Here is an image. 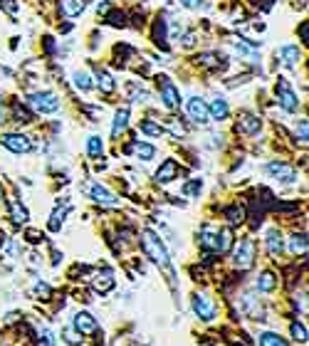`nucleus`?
Here are the masks:
<instances>
[{
    "label": "nucleus",
    "mask_w": 309,
    "mask_h": 346,
    "mask_svg": "<svg viewBox=\"0 0 309 346\" xmlns=\"http://www.w3.org/2000/svg\"><path fill=\"white\" fill-rule=\"evenodd\" d=\"M109 10V2H99V12H107Z\"/></svg>",
    "instance_id": "43"
},
{
    "label": "nucleus",
    "mask_w": 309,
    "mask_h": 346,
    "mask_svg": "<svg viewBox=\"0 0 309 346\" xmlns=\"http://www.w3.org/2000/svg\"><path fill=\"white\" fill-rule=\"evenodd\" d=\"M134 153H136L139 158H144V161H151V158L156 156V148H154L151 143H141V141H136V143H134Z\"/></svg>",
    "instance_id": "23"
},
{
    "label": "nucleus",
    "mask_w": 309,
    "mask_h": 346,
    "mask_svg": "<svg viewBox=\"0 0 309 346\" xmlns=\"http://www.w3.org/2000/svg\"><path fill=\"white\" fill-rule=\"evenodd\" d=\"M193 312L203 319V322H210L215 317V304L210 302L208 294H195L193 297Z\"/></svg>",
    "instance_id": "10"
},
{
    "label": "nucleus",
    "mask_w": 309,
    "mask_h": 346,
    "mask_svg": "<svg viewBox=\"0 0 309 346\" xmlns=\"http://www.w3.org/2000/svg\"><path fill=\"white\" fill-rule=\"evenodd\" d=\"M277 102H280V107H282L285 112H290V114L300 109V99H297V94H295V89L290 87L287 79H280V82H277Z\"/></svg>",
    "instance_id": "3"
},
{
    "label": "nucleus",
    "mask_w": 309,
    "mask_h": 346,
    "mask_svg": "<svg viewBox=\"0 0 309 346\" xmlns=\"http://www.w3.org/2000/svg\"><path fill=\"white\" fill-rule=\"evenodd\" d=\"M126 126H129V107H122V109H117V114H114V126H112V136L117 138L122 131H126Z\"/></svg>",
    "instance_id": "16"
},
{
    "label": "nucleus",
    "mask_w": 309,
    "mask_h": 346,
    "mask_svg": "<svg viewBox=\"0 0 309 346\" xmlns=\"http://www.w3.org/2000/svg\"><path fill=\"white\" fill-rule=\"evenodd\" d=\"M235 50L240 52V55H245V57H250V60H255L257 57V52H255V47H250L247 42H243V40H238L235 42Z\"/></svg>",
    "instance_id": "32"
},
{
    "label": "nucleus",
    "mask_w": 309,
    "mask_h": 346,
    "mask_svg": "<svg viewBox=\"0 0 309 346\" xmlns=\"http://www.w3.org/2000/svg\"><path fill=\"white\" fill-rule=\"evenodd\" d=\"M0 143H2L5 148H10L12 153H27V151L32 148L30 138L22 136V134H2V136H0Z\"/></svg>",
    "instance_id": "9"
},
{
    "label": "nucleus",
    "mask_w": 309,
    "mask_h": 346,
    "mask_svg": "<svg viewBox=\"0 0 309 346\" xmlns=\"http://www.w3.org/2000/svg\"><path fill=\"white\" fill-rule=\"evenodd\" d=\"M60 218L64 220V210H55V215L50 220V230H60Z\"/></svg>",
    "instance_id": "36"
},
{
    "label": "nucleus",
    "mask_w": 309,
    "mask_h": 346,
    "mask_svg": "<svg viewBox=\"0 0 309 346\" xmlns=\"http://www.w3.org/2000/svg\"><path fill=\"white\" fill-rule=\"evenodd\" d=\"M176 173H178V163H176L173 158H168V161H163V166L156 171V181H158V183H168V181L176 178Z\"/></svg>",
    "instance_id": "13"
},
{
    "label": "nucleus",
    "mask_w": 309,
    "mask_h": 346,
    "mask_svg": "<svg viewBox=\"0 0 309 346\" xmlns=\"http://www.w3.org/2000/svg\"><path fill=\"white\" fill-rule=\"evenodd\" d=\"M17 317H20V314H15V312H12V314H7V319H5V324H12V322H17Z\"/></svg>",
    "instance_id": "42"
},
{
    "label": "nucleus",
    "mask_w": 309,
    "mask_h": 346,
    "mask_svg": "<svg viewBox=\"0 0 309 346\" xmlns=\"http://www.w3.org/2000/svg\"><path fill=\"white\" fill-rule=\"evenodd\" d=\"M0 198H2V186H0Z\"/></svg>",
    "instance_id": "46"
},
{
    "label": "nucleus",
    "mask_w": 309,
    "mask_h": 346,
    "mask_svg": "<svg viewBox=\"0 0 309 346\" xmlns=\"http://www.w3.org/2000/svg\"><path fill=\"white\" fill-rule=\"evenodd\" d=\"M267 173H270L272 178L282 181V183H295V181H297V171H295L292 166H287V163H280V161L267 163Z\"/></svg>",
    "instance_id": "8"
},
{
    "label": "nucleus",
    "mask_w": 309,
    "mask_h": 346,
    "mask_svg": "<svg viewBox=\"0 0 309 346\" xmlns=\"http://www.w3.org/2000/svg\"><path fill=\"white\" fill-rule=\"evenodd\" d=\"M297 138L302 141V143H307V121L302 119V124L297 126Z\"/></svg>",
    "instance_id": "37"
},
{
    "label": "nucleus",
    "mask_w": 309,
    "mask_h": 346,
    "mask_svg": "<svg viewBox=\"0 0 309 346\" xmlns=\"http://www.w3.org/2000/svg\"><path fill=\"white\" fill-rule=\"evenodd\" d=\"M267 250H270L275 257L282 255V235H280V230H270V232H267Z\"/></svg>",
    "instance_id": "19"
},
{
    "label": "nucleus",
    "mask_w": 309,
    "mask_h": 346,
    "mask_svg": "<svg viewBox=\"0 0 309 346\" xmlns=\"http://www.w3.org/2000/svg\"><path fill=\"white\" fill-rule=\"evenodd\" d=\"M185 109H188V116H190L195 124H208V121H210L208 104H205L200 97H190V99H188V104H185Z\"/></svg>",
    "instance_id": "6"
},
{
    "label": "nucleus",
    "mask_w": 309,
    "mask_h": 346,
    "mask_svg": "<svg viewBox=\"0 0 309 346\" xmlns=\"http://www.w3.org/2000/svg\"><path fill=\"white\" fill-rule=\"evenodd\" d=\"M84 0H62V15H67V17H77V15H82V10H84Z\"/></svg>",
    "instance_id": "17"
},
{
    "label": "nucleus",
    "mask_w": 309,
    "mask_h": 346,
    "mask_svg": "<svg viewBox=\"0 0 309 346\" xmlns=\"http://www.w3.org/2000/svg\"><path fill=\"white\" fill-rule=\"evenodd\" d=\"M141 131L149 134V136H161V134H163V126H161V124H154L151 119H144V121H141Z\"/></svg>",
    "instance_id": "29"
},
{
    "label": "nucleus",
    "mask_w": 309,
    "mask_h": 346,
    "mask_svg": "<svg viewBox=\"0 0 309 346\" xmlns=\"http://www.w3.org/2000/svg\"><path fill=\"white\" fill-rule=\"evenodd\" d=\"M141 247H144V252L158 265V267H171V260H168V250H166V245L161 242V237L156 235V232H151V230H144V235H141Z\"/></svg>",
    "instance_id": "1"
},
{
    "label": "nucleus",
    "mask_w": 309,
    "mask_h": 346,
    "mask_svg": "<svg viewBox=\"0 0 309 346\" xmlns=\"http://www.w3.org/2000/svg\"><path fill=\"white\" fill-rule=\"evenodd\" d=\"M260 346H287V342L272 332H265V334H260Z\"/></svg>",
    "instance_id": "27"
},
{
    "label": "nucleus",
    "mask_w": 309,
    "mask_h": 346,
    "mask_svg": "<svg viewBox=\"0 0 309 346\" xmlns=\"http://www.w3.org/2000/svg\"><path fill=\"white\" fill-rule=\"evenodd\" d=\"M37 240H40V235H37V232L32 230V232H30V242H37Z\"/></svg>",
    "instance_id": "44"
},
{
    "label": "nucleus",
    "mask_w": 309,
    "mask_h": 346,
    "mask_svg": "<svg viewBox=\"0 0 309 346\" xmlns=\"http://www.w3.org/2000/svg\"><path fill=\"white\" fill-rule=\"evenodd\" d=\"M84 191H87L89 198L97 201V203H104V206H117V203H119V198H117L109 188H104L102 183H87Z\"/></svg>",
    "instance_id": "7"
},
{
    "label": "nucleus",
    "mask_w": 309,
    "mask_h": 346,
    "mask_svg": "<svg viewBox=\"0 0 309 346\" xmlns=\"http://www.w3.org/2000/svg\"><path fill=\"white\" fill-rule=\"evenodd\" d=\"M292 339L295 342H300V344H307V329L302 327V324H292Z\"/></svg>",
    "instance_id": "31"
},
{
    "label": "nucleus",
    "mask_w": 309,
    "mask_h": 346,
    "mask_svg": "<svg viewBox=\"0 0 309 346\" xmlns=\"http://www.w3.org/2000/svg\"><path fill=\"white\" fill-rule=\"evenodd\" d=\"M131 99H134V102H146V99H149V92H146V89H136Z\"/></svg>",
    "instance_id": "39"
},
{
    "label": "nucleus",
    "mask_w": 309,
    "mask_h": 346,
    "mask_svg": "<svg viewBox=\"0 0 309 346\" xmlns=\"http://www.w3.org/2000/svg\"><path fill=\"white\" fill-rule=\"evenodd\" d=\"M275 284H277V282H275V275H272V272H265V275L257 279V289H260V292H272Z\"/></svg>",
    "instance_id": "30"
},
{
    "label": "nucleus",
    "mask_w": 309,
    "mask_h": 346,
    "mask_svg": "<svg viewBox=\"0 0 309 346\" xmlns=\"http://www.w3.org/2000/svg\"><path fill=\"white\" fill-rule=\"evenodd\" d=\"M235 265L240 270H250L255 265V242L252 240H240L238 250H235Z\"/></svg>",
    "instance_id": "4"
},
{
    "label": "nucleus",
    "mask_w": 309,
    "mask_h": 346,
    "mask_svg": "<svg viewBox=\"0 0 309 346\" xmlns=\"http://www.w3.org/2000/svg\"><path fill=\"white\" fill-rule=\"evenodd\" d=\"M280 57H282V65H285V67L295 69L297 65H300V60H302V50L295 47V45H287V47L280 50Z\"/></svg>",
    "instance_id": "12"
},
{
    "label": "nucleus",
    "mask_w": 309,
    "mask_h": 346,
    "mask_svg": "<svg viewBox=\"0 0 309 346\" xmlns=\"http://www.w3.org/2000/svg\"><path fill=\"white\" fill-rule=\"evenodd\" d=\"M208 114H210L213 121H223V119H228V114H230L228 102H225V99H213V104L208 107Z\"/></svg>",
    "instance_id": "15"
},
{
    "label": "nucleus",
    "mask_w": 309,
    "mask_h": 346,
    "mask_svg": "<svg viewBox=\"0 0 309 346\" xmlns=\"http://www.w3.org/2000/svg\"><path fill=\"white\" fill-rule=\"evenodd\" d=\"M198 191H200V181H195V183H188V186L183 188V193H185V196H195Z\"/></svg>",
    "instance_id": "38"
},
{
    "label": "nucleus",
    "mask_w": 309,
    "mask_h": 346,
    "mask_svg": "<svg viewBox=\"0 0 309 346\" xmlns=\"http://www.w3.org/2000/svg\"><path fill=\"white\" fill-rule=\"evenodd\" d=\"M27 102H30V107L35 109V112H40V114H52V112H57L60 109V99H57V94L55 92H35V94H30L27 97Z\"/></svg>",
    "instance_id": "2"
},
{
    "label": "nucleus",
    "mask_w": 309,
    "mask_h": 346,
    "mask_svg": "<svg viewBox=\"0 0 309 346\" xmlns=\"http://www.w3.org/2000/svg\"><path fill=\"white\" fill-rule=\"evenodd\" d=\"M158 87H161V99H163V107L166 109H176L181 104V94L176 89V84L168 79V77H161L158 79Z\"/></svg>",
    "instance_id": "5"
},
{
    "label": "nucleus",
    "mask_w": 309,
    "mask_h": 346,
    "mask_svg": "<svg viewBox=\"0 0 309 346\" xmlns=\"http://www.w3.org/2000/svg\"><path fill=\"white\" fill-rule=\"evenodd\" d=\"M183 45H185V47H193V45H195V35H185Z\"/></svg>",
    "instance_id": "41"
},
{
    "label": "nucleus",
    "mask_w": 309,
    "mask_h": 346,
    "mask_svg": "<svg viewBox=\"0 0 309 346\" xmlns=\"http://www.w3.org/2000/svg\"><path fill=\"white\" fill-rule=\"evenodd\" d=\"M0 121H2V97H0Z\"/></svg>",
    "instance_id": "45"
},
{
    "label": "nucleus",
    "mask_w": 309,
    "mask_h": 346,
    "mask_svg": "<svg viewBox=\"0 0 309 346\" xmlns=\"http://www.w3.org/2000/svg\"><path fill=\"white\" fill-rule=\"evenodd\" d=\"M230 245H233V232L225 228V230H220V232L215 235V250L228 252V250H230Z\"/></svg>",
    "instance_id": "21"
},
{
    "label": "nucleus",
    "mask_w": 309,
    "mask_h": 346,
    "mask_svg": "<svg viewBox=\"0 0 309 346\" xmlns=\"http://www.w3.org/2000/svg\"><path fill=\"white\" fill-rule=\"evenodd\" d=\"M112 287H114V277H112L109 270H104V275H99L94 279V289L97 292H109Z\"/></svg>",
    "instance_id": "24"
},
{
    "label": "nucleus",
    "mask_w": 309,
    "mask_h": 346,
    "mask_svg": "<svg viewBox=\"0 0 309 346\" xmlns=\"http://www.w3.org/2000/svg\"><path fill=\"white\" fill-rule=\"evenodd\" d=\"M10 213H12V220H15L17 225H20V223H27V218H30V215H27V210L20 206L17 201H12V203H10Z\"/></svg>",
    "instance_id": "28"
},
{
    "label": "nucleus",
    "mask_w": 309,
    "mask_h": 346,
    "mask_svg": "<svg viewBox=\"0 0 309 346\" xmlns=\"http://www.w3.org/2000/svg\"><path fill=\"white\" fill-rule=\"evenodd\" d=\"M290 250H292V255H305V252H307V237H305V232L292 237V242H290Z\"/></svg>",
    "instance_id": "26"
},
{
    "label": "nucleus",
    "mask_w": 309,
    "mask_h": 346,
    "mask_svg": "<svg viewBox=\"0 0 309 346\" xmlns=\"http://www.w3.org/2000/svg\"><path fill=\"white\" fill-rule=\"evenodd\" d=\"M72 329H74L77 334H94V332L99 329V324H97V319H94L92 314L77 312L74 319H72Z\"/></svg>",
    "instance_id": "11"
},
{
    "label": "nucleus",
    "mask_w": 309,
    "mask_h": 346,
    "mask_svg": "<svg viewBox=\"0 0 309 346\" xmlns=\"http://www.w3.org/2000/svg\"><path fill=\"white\" fill-rule=\"evenodd\" d=\"M50 292H52V289H50V284H42V282H37V284H35V294H40L42 299H47V297H50Z\"/></svg>",
    "instance_id": "35"
},
{
    "label": "nucleus",
    "mask_w": 309,
    "mask_h": 346,
    "mask_svg": "<svg viewBox=\"0 0 309 346\" xmlns=\"http://www.w3.org/2000/svg\"><path fill=\"white\" fill-rule=\"evenodd\" d=\"M260 126H262V121L257 116H252V114H243L240 121H238V131L240 134H257Z\"/></svg>",
    "instance_id": "14"
},
{
    "label": "nucleus",
    "mask_w": 309,
    "mask_h": 346,
    "mask_svg": "<svg viewBox=\"0 0 309 346\" xmlns=\"http://www.w3.org/2000/svg\"><path fill=\"white\" fill-rule=\"evenodd\" d=\"M87 153H89V158H102V153H104V143H102V138L89 136V141H87Z\"/></svg>",
    "instance_id": "22"
},
{
    "label": "nucleus",
    "mask_w": 309,
    "mask_h": 346,
    "mask_svg": "<svg viewBox=\"0 0 309 346\" xmlns=\"http://www.w3.org/2000/svg\"><path fill=\"white\" fill-rule=\"evenodd\" d=\"M181 5H183V7H190V10H195V7L203 5V0H181Z\"/></svg>",
    "instance_id": "40"
},
{
    "label": "nucleus",
    "mask_w": 309,
    "mask_h": 346,
    "mask_svg": "<svg viewBox=\"0 0 309 346\" xmlns=\"http://www.w3.org/2000/svg\"><path fill=\"white\" fill-rule=\"evenodd\" d=\"M215 230L210 228V225H203L200 228V242H203V247H215Z\"/></svg>",
    "instance_id": "25"
},
{
    "label": "nucleus",
    "mask_w": 309,
    "mask_h": 346,
    "mask_svg": "<svg viewBox=\"0 0 309 346\" xmlns=\"http://www.w3.org/2000/svg\"><path fill=\"white\" fill-rule=\"evenodd\" d=\"M62 337H64V342H67V344H72V346L82 344V337H79L74 329H64V332H62Z\"/></svg>",
    "instance_id": "33"
},
{
    "label": "nucleus",
    "mask_w": 309,
    "mask_h": 346,
    "mask_svg": "<svg viewBox=\"0 0 309 346\" xmlns=\"http://www.w3.org/2000/svg\"><path fill=\"white\" fill-rule=\"evenodd\" d=\"M72 77H74V87H77V89H82V92H89V89L94 87L92 77H89V74H87L84 69H77V72H74Z\"/></svg>",
    "instance_id": "20"
},
{
    "label": "nucleus",
    "mask_w": 309,
    "mask_h": 346,
    "mask_svg": "<svg viewBox=\"0 0 309 346\" xmlns=\"http://www.w3.org/2000/svg\"><path fill=\"white\" fill-rule=\"evenodd\" d=\"M97 87L104 92V94H112L114 92V79H112V74L109 72H104V69H97Z\"/></svg>",
    "instance_id": "18"
},
{
    "label": "nucleus",
    "mask_w": 309,
    "mask_h": 346,
    "mask_svg": "<svg viewBox=\"0 0 309 346\" xmlns=\"http://www.w3.org/2000/svg\"><path fill=\"white\" fill-rule=\"evenodd\" d=\"M228 215H230L233 223H243V220H245V210H243V208H230Z\"/></svg>",
    "instance_id": "34"
}]
</instances>
